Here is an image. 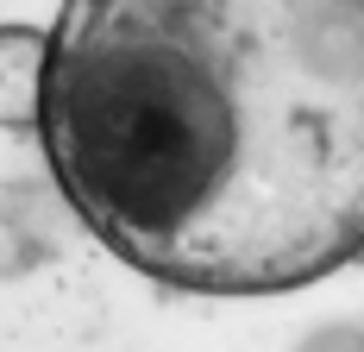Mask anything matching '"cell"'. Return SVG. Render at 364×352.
I'll use <instances>...</instances> for the list:
<instances>
[{
    "mask_svg": "<svg viewBox=\"0 0 364 352\" xmlns=\"http://www.w3.org/2000/svg\"><path fill=\"white\" fill-rule=\"evenodd\" d=\"M44 63H50V32L0 26V133H38Z\"/></svg>",
    "mask_w": 364,
    "mask_h": 352,
    "instance_id": "2",
    "label": "cell"
},
{
    "mask_svg": "<svg viewBox=\"0 0 364 352\" xmlns=\"http://www.w3.org/2000/svg\"><path fill=\"white\" fill-rule=\"evenodd\" d=\"M38 145L139 277L308 289L364 252V0H63Z\"/></svg>",
    "mask_w": 364,
    "mask_h": 352,
    "instance_id": "1",
    "label": "cell"
}]
</instances>
